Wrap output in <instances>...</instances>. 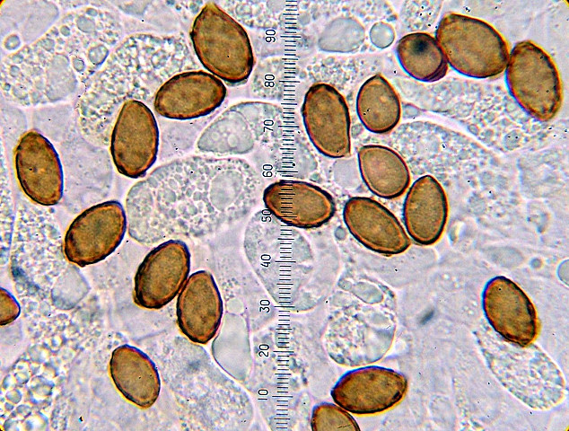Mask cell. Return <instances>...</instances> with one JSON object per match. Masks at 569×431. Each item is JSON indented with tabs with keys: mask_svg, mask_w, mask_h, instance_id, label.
Masks as SVG:
<instances>
[{
	"mask_svg": "<svg viewBox=\"0 0 569 431\" xmlns=\"http://www.w3.org/2000/svg\"><path fill=\"white\" fill-rule=\"evenodd\" d=\"M343 218L350 233L374 252L396 255L407 251L411 244L394 214L371 198H349L344 207Z\"/></svg>",
	"mask_w": 569,
	"mask_h": 431,
	"instance_id": "cell-15",
	"label": "cell"
},
{
	"mask_svg": "<svg viewBox=\"0 0 569 431\" xmlns=\"http://www.w3.org/2000/svg\"><path fill=\"white\" fill-rule=\"evenodd\" d=\"M448 199L439 181L431 175L418 178L409 188L403 205V219L409 236L420 245L434 244L448 218Z\"/></svg>",
	"mask_w": 569,
	"mask_h": 431,
	"instance_id": "cell-16",
	"label": "cell"
},
{
	"mask_svg": "<svg viewBox=\"0 0 569 431\" xmlns=\"http://www.w3.org/2000/svg\"><path fill=\"white\" fill-rule=\"evenodd\" d=\"M223 312V300L213 275L206 270L191 274L177 298L180 331L192 342L205 345L217 333Z\"/></svg>",
	"mask_w": 569,
	"mask_h": 431,
	"instance_id": "cell-14",
	"label": "cell"
},
{
	"mask_svg": "<svg viewBox=\"0 0 569 431\" xmlns=\"http://www.w3.org/2000/svg\"><path fill=\"white\" fill-rule=\"evenodd\" d=\"M118 37V22L109 11L85 7L70 12L3 61L2 91L22 105L63 100L87 86Z\"/></svg>",
	"mask_w": 569,
	"mask_h": 431,
	"instance_id": "cell-1",
	"label": "cell"
},
{
	"mask_svg": "<svg viewBox=\"0 0 569 431\" xmlns=\"http://www.w3.org/2000/svg\"><path fill=\"white\" fill-rule=\"evenodd\" d=\"M127 230L123 206L109 200L79 214L66 230L64 253L68 261L85 267L109 256L121 243Z\"/></svg>",
	"mask_w": 569,
	"mask_h": 431,
	"instance_id": "cell-6",
	"label": "cell"
},
{
	"mask_svg": "<svg viewBox=\"0 0 569 431\" xmlns=\"http://www.w3.org/2000/svg\"><path fill=\"white\" fill-rule=\"evenodd\" d=\"M356 111L366 129L385 134L399 122L401 104L394 87L378 74L368 78L360 87L356 97Z\"/></svg>",
	"mask_w": 569,
	"mask_h": 431,
	"instance_id": "cell-19",
	"label": "cell"
},
{
	"mask_svg": "<svg viewBox=\"0 0 569 431\" xmlns=\"http://www.w3.org/2000/svg\"><path fill=\"white\" fill-rule=\"evenodd\" d=\"M159 129L153 111L130 99L121 105L110 135V154L118 172L128 178L145 175L156 161Z\"/></svg>",
	"mask_w": 569,
	"mask_h": 431,
	"instance_id": "cell-5",
	"label": "cell"
},
{
	"mask_svg": "<svg viewBox=\"0 0 569 431\" xmlns=\"http://www.w3.org/2000/svg\"><path fill=\"white\" fill-rule=\"evenodd\" d=\"M109 374L118 391L130 402L148 409L157 400L161 380L155 364L139 348L122 345L109 360Z\"/></svg>",
	"mask_w": 569,
	"mask_h": 431,
	"instance_id": "cell-17",
	"label": "cell"
},
{
	"mask_svg": "<svg viewBox=\"0 0 569 431\" xmlns=\"http://www.w3.org/2000/svg\"><path fill=\"white\" fill-rule=\"evenodd\" d=\"M226 97L223 81L203 70L172 75L157 90L153 108L162 117L187 120L206 116Z\"/></svg>",
	"mask_w": 569,
	"mask_h": 431,
	"instance_id": "cell-12",
	"label": "cell"
},
{
	"mask_svg": "<svg viewBox=\"0 0 569 431\" xmlns=\"http://www.w3.org/2000/svg\"><path fill=\"white\" fill-rule=\"evenodd\" d=\"M396 54L405 72L418 81H439L448 72V62L440 45L427 32L403 36L397 43Z\"/></svg>",
	"mask_w": 569,
	"mask_h": 431,
	"instance_id": "cell-20",
	"label": "cell"
},
{
	"mask_svg": "<svg viewBox=\"0 0 569 431\" xmlns=\"http://www.w3.org/2000/svg\"><path fill=\"white\" fill-rule=\"evenodd\" d=\"M361 176L376 196L393 199L402 196L410 184V172L404 159L390 147L367 145L358 151Z\"/></svg>",
	"mask_w": 569,
	"mask_h": 431,
	"instance_id": "cell-18",
	"label": "cell"
},
{
	"mask_svg": "<svg viewBox=\"0 0 569 431\" xmlns=\"http://www.w3.org/2000/svg\"><path fill=\"white\" fill-rule=\"evenodd\" d=\"M0 324L6 325L19 316L21 308L15 298L4 288H1Z\"/></svg>",
	"mask_w": 569,
	"mask_h": 431,
	"instance_id": "cell-22",
	"label": "cell"
},
{
	"mask_svg": "<svg viewBox=\"0 0 569 431\" xmlns=\"http://www.w3.org/2000/svg\"><path fill=\"white\" fill-rule=\"evenodd\" d=\"M506 83L518 104L539 121L551 120L563 101V84L552 57L532 40L517 42L509 54Z\"/></svg>",
	"mask_w": 569,
	"mask_h": 431,
	"instance_id": "cell-4",
	"label": "cell"
},
{
	"mask_svg": "<svg viewBox=\"0 0 569 431\" xmlns=\"http://www.w3.org/2000/svg\"><path fill=\"white\" fill-rule=\"evenodd\" d=\"M482 304L489 324L504 339L523 347L536 339L539 330L536 309L510 278L497 276L490 279L483 291Z\"/></svg>",
	"mask_w": 569,
	"mask_h": 431,
	"instance_id": "cell-11",
	"label": "cell"
},
{
	"mask_svg": "<svg viewBox=\"0 0 569 431\" xmlns=\"http://www.w3.org/2000/svg\"><path fill=\"white\" fill-rule=\"evenodd\" d=\"M194 51L203 66L229 84L246 82L254 66L244 28L214 2H207L190 30Z\"/></svg>",
	"mask_w": 569,
	"mask_h": 431,
	"instance_id": "cell-2",
	"label": "cell"
},
{
	"mask_svg": "<svg viewBox=\"0 0 569 431\" xmlns=\"http://www.w3.org/2000/svg\"><path fill=\"white\" fill-rule=\"evenodd\" d=\"M15 173L23 193L34 203L49 207L63 197V169L59 156L42 134H23L14 150Z\"/></svg>",
	"mask_w": 569,
	"mask_h": 431,
	"instance_id": "cell-10",
	"label": "cell"
},
{
	"mask_svg": "<svg viewBox=\"0 0 569 431\" xmlns=\"http://www.w3.org/2000/svg\"><path fill=\"white\" fill-rule=\"evenodd\" d=\"M267 211L280 222L301 229H313L328 223L334 216L332 196L319 186L302 180H281L269 184L263 192Z\"/></svg>",
	"mask_w": 569,
	"mask_h": 431,
	"instance_id": "cell-13",
	"label": "cell"
},
{
	"mask_svg": "<svg viewBox=\"0 0 569 431\" xmlns=\"http://www.w3.org/2000/svg\"><path fill=\"white\" fill-rule=\"evenodd\" d=\"M435 39L448 64L468 77L486 79L506 68L509 46L488 22L468 15L447 13L440 20Z\"/></svg>",
	"mask_w": 569,
	"mask_h": 431,
	"instance_id": "cell-3",
	"label": "cell"
},
{
	"mask_svg": "<svg viewBox=\"0 0 569 431\" xmlns=\"http://www.w3.org/2000/svg\"><path fill=\"white\" fill-rule=\"evenodd\" d=\"M311 426L313 431L359 430L349 412L337 404L321 403L313 408Z\"/></svg>",
	"mask_w": 569,
	"mask_h": 431,
	"instance_id": "cell-21",
	"label": "cell"
},
{
	"mask_svg": "<svg viewBox=\"0 0 569 431\" xmlns=\"http://www.w3.org/2000/svg\"><path fill=\"white\" fill-rule=\"evenodd\" d=\"M301 110L306 133L320 154L333 159L350 155L348 106L336 88L324 83L312 84L304 95Z\"/></svg>",
	"mask_w": 569,
	"mask_h": 431,
	"instance_id": "cell-8",
	"label": "cell"
},
{
	"mask_svg": "<svg viewBox=\"0 0 569 431\" xmlns=\"http://www.w3.org/2000/svg\"><path fill=\"white\" fill-rule=\"evenodd\" d=\"M190 270V252L180 240H169L153 248L137 268L134 301L145 309L158 310L182 289Z\"/></svg>",
	"mask_w": 569,
	"mask_h": 431,
	"instance_id": "cell-7",
	"label": "cell"
},
{
	"mask_svg": "<svg viewBox=\"0 0 569 431\" xmlns=\"http://www.w3.org/2000/svg\"><path fill=\"white\" fill-rule=\"evenodd\" d=\"M407 391L406 376L381 366L351 370L331 390L341 408L355 415H374L396 406Z\"/></svg>",
	"mask_w": 569,
	"mask_h": 431,
	"instance_id": "cell-9",
	"label": "cell"
}]
</instances>
